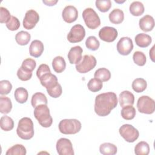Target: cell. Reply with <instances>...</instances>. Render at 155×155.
<instances>
[{"label": "cell", "mask_w": 155, "mask_h": 155, "mask_svg": "<svg viewBox=\"0 0 155 155\" xmlns=\"http://www.w3.org/2000/svg\"><path fill=\"white\" fill-rule=\"evenodd\" d=\"M130 12L134 16L142 15L145 10L143 4L140 1H134L130 5Z\"/></svg>", "instance_id": "obj_25"}, {"label": "cell", "mask_w": 155, "mask_h": 155, "mask_svg": "<svg viewBox=\"0 0 155 155\" xmlns=\"http://www.w3.org/2000/svg\"><path fill=\"white\" fill-rule=\"evenodd\" d=\"M16 101L20 104H24L27 102L28 97L27 90L23 87H19L15 90L14 93Z\"/></svg>", "instance_id": "obj_26"}, {"label": "cell", "mask_w": 155, "mask_h": 155, "mask_svg": "<svg viewBox=\"0 0 155 155\" xmlns=\"http://www.w3.org/2000/svg\"><path fill=\"white\" fill-rule=\"evenodd\" d=\"M137 108L141 113L152 114L155 110L154 101L148 96H142L137 100Z\"/></svg>", "instance_id": "obj_6"}, {"label": "cell", "mask_w": 155, "mask_h": 155, "mask_svg": "<svg viewBox=\"0 0 155 155\" xmlns=\"http://www.w3.org/2000/svg\"><path fill=\"white\" fill-rule=\"evenodd\" d=\"M140 28L145 32L151 31L154 27V19L153 16L147 15L140 19L139 21Z\"/></svg>", "instance_id": "obj_16"}, {"label": "cell", "mask_w": 155, "mask_h": 155, "mask_svg": "<svg viewBox=\"0 0 155 155\" xmlns=\"http://www.w3.org/2000/svg\"><path fill=\"white\" fill-rule=\"evenodd\" d=\"M34 116L39 124L43 127L48 128L53 123V119L50 113V110L47 105H39L35 108Z\"/></svg>", "instance_id": "obj_3"}, {"label": "cell", "mask_w": 155, "mask_h": 155, "mask_svg": "<svg viewBox=\"0 0 155 155\" xmlns=\"http://www.w3.org/2000/svg\"><path fill=\"white\" fill-rule=\"evenodd\" d=\"M96 8L101 12H108L111 7L110 0H97L95 2Z\"/></svg>", "instance_id": "obj_37"}, {"label": "cell", "mask_w": 155, "mask_h": 155, "mask_svg": "<svg viewBox=\"0 0 155 155\" xmlns=\"http://www.w3.org/2000/svg\"><path fill=\"white\" fill-rule=\"evenodd\" d=\"M12 16L10 15V12L5 7H0V22L1 23H7L10 19Z\"/></svg>", "instance_id": "obj_42"}, {"label": "cell", "mask_w": 155, "mask_h": 155, "mask_svg": "<svg viewBox=\"0 0 155 155\" xmlns=\"http://www.w3.org/2000/svg\"><path fill=\"white\" fill-rule=\"evenodd\" d=\"M56 145L57 152L59 155H73L74 154L72 143L68 139H59Z\"/></svg>", "instance_id": "obj_10"}, {"label": "cell", "mask_w": 155, "mask_h": 155, "mask_svg": "<svg viewBox=\"0 0 155 155\" xmlns=\"http://www.w3.org/2000/svg\"><path fill=\"white\" fill-rule=\"evenodd\" d=\"M119 102L122 107L127 105H133L134 102V96L128 90L123 91L119 96Z\"/></svg>", "instance_id": "obj_18"}, {"label": "cell", "mask_w": 155, "mask_h": 155, "mask_svg": "<svg viewBox=\"0 0 155 155\" xmlns=\"http://www.w3.org/2000/svg\"><path fill=\"white\" fill-rule=\"evenodd\" d=\"M43 3H44L45 5H48V6H53V5H54L57 2H58V1L56 0V1H54V0H51V1H42Z\"/></svg>", "instance_id": "obj_45"}, {"label": "cell", "mask_w": 155, "mask_h": 155, "mask_svg": "<svg viewBox=\"0 0 155 155\" xmlns=\"http://www.w3.org/2000/svg\"><path fill=\"white\" fill-rule=\"evenodd\" d=\"M62 16L66 22L72 23L74 22L78 17V10L74 6L67 5L62 10Z\"/></svg>", "instance_id": "obj_14"}, {"label": "cell", "mask_w": 155, "mask_h": 155, "mask_svg": "<svg viewBox=\"0 0 155 155\" xmlns=\"http://www.w3.org/2000/svg\"><path fill=\"white\" fill-rule=\"evenodd\" d=\"M48 101L46 96L41 92H36L33 94L31 99V104L33 107L35 108L39 105H47Z\"/></svg>", "instance_id": "obj_23"}, {"label": "cell", "mask_w": 155, "mask_h": 155, "mask_svg": "<svg viewBox=\"0 0 155 155\" xmlns=\"http://www.w3.org/2000/svg\"><path fill=\"white\" fill-rule=\"evenodd\" d=\"M99 151L104 155H114L117 151V147L108 142L102 143L99 147Z\"/></svg>", "instance_id": "obj_21"}, {"label": "cell", "mask_w": 155, "mask_h": 155, "mask_svg": "<svg viewBox=\"0 0 155 155\" xmlns=\"http://www.w3.org/2000/svg\"><path fill=\"white\" fill-rule=\"evenodd\" d=\"M120 136L128 142H134L139 136V131L132 125L124 124L119 130Z\"/></svg>", "instance_id": "obj_8"}, {"label": "cell", "mask_w": 155, "mask_h": 155, "mask_svg": "<svg viewBox=\"0 0 155 155\" xmlns=\"http://www.w3.org/2000/svg\"><path fill=\"white\" fill-rule=\"evenodd\" d=\"M16 133L24 140H29L34 136V127L32 120L27 117L21 119L18 122Z\"/></svg>", "instance_id": "obj_2"}, {"label": "cell", "mask_w": 155, "mask_h": 155, "mask_svg": "<svg viewBox=\"0 0 155 155\" xmlns=\"http://www.w3.org/2000/svg\"><path fill=\"white\" fill-rule=\"evenodd\" d=\"M83 50L81 47L76 45L70 48L68 53V59L71 64H77L82 59Z\"/></svg>", "instance_id": "obj_15"}, {"label": "cell", "mask_w": 155, "mask_h": 155, "mask_svg": "<svg viewBox=\"0 0 155 155\" xmlns=\"http://www.w3.org/2000/svg\"><path fill=\"white\" fill-rule=\"evenodd\" d=\"M31 35L29 33L25 31H21L16 33L15 40L20 45H25L30 42Z\"/></svg>", "instance_id": "obj_27"}, {"label": "cell", "mask_w": 155, "mask_h": 155, "mask_svg": "<svg viewBox=\"0 0 155 155\" xmlns=\"http://www.w3.org/2000/svg\"><path fill=\"white\" fill-rule=\"evenodd\" d=\"M12 89V85L10 81L7 80H2L0 81V94H7Z\"/></svg>", "instance_id": "obj_39"}, {"label": "cell", "mask_w": 155, "mask_h": 155, "mask_svg": "<svg viewBox=\"0 0 155 155\" xmlns=\"http://www.w3.org/2000/svg\"><path fill=\"white\" fill-rule=\"evenodd\" d=\"M39 15L36 11L30 9L25 13L23 19V27L27 30L33 29L39 22Z\"/></svg>", "instance_id": "obj_11"}, {"label": "cell", "mask_w": 155, "mask_h": 155, "mask_svg": "<svg viewBox=\"0 0 155 155\" xmlns=\"http://www.w3.org/2000/svg\"><path fill=\"white\" fill-rule=\"evenodd\" d=\"M102 82L95 78L91 79L87 84L88 90L92 92H97L100 91L102 89Z\"/></svg>", "instance_id": "obj_34"}, {"label": "cell", "mask_w": 155, "mask_h": 155, "mask_svg": "<svg viewBox=\"0 0 155 155\" xmlns=\"http://www.w3.org/2000/svg\"><path fill=\"white\" fill-rule=\"evenodd\" d=\"M154 45H153L151 49L150 50V57L153 62H154Z\"/></svg>", "instance_id": "obj_46"}, {"label": "cell", "mask_w": 155, "mask_h": 155, "mask_svg": "<svg viewBox=\"0 0 155 155\" xmlns=\"http://www.w3.org/2000/svg\"><path fill=\"white\" fill-rule=\"evenodd\" d=\"M150 146L144 141L139 142L134 147V153L136 155H148L150 153Z\"/></svg>", "instance_id": "obj_32"}, {"label": "cell", "mask_w": 155, "mask_h": 155, "mask_svg": "<svg viewBox=\"0 0 155 155\" xmlns=\"http://www.w3.org/2000/svg\"><path fill=\"white\" fill-rule=\"evenodd\" d=\"M85 45L87 48L90 50H97L100 45V42L98 39L94 36H90L87 38L85 41Z\"/></svg>", "instance_id": "obj_35"}, {"label": "cell", "mask_w": 155, "mask_h": 155, "mask_svg": "<svg viewBox=\"0 0 155 155\" xmlns=\"http://www.w3.org/2000/svg\"><path fill=\"white\" fill-rule=\"evenodd\" d=\"M82 127L81 123L76 119H65L60 121L58 128L64 134H74L78 133Z\"/></svg>", "instance_id": "obj_4"}, {"label": "cell", "mask_w": 155, "mask_h": 155, "mask_svg": "<svg viewBox=\"0 0 155 155\" xmlns=\"http://www.w3.org/2000/svg\"><path fill=\"white\" fill-rule=\"evenodd\" d=\"M44 50L43 43L39 40H33L29 47L30 54L35 58L41 56Z\"/></svg>", "instance_id": "obj_17"}, {"label": "cell", "mask_w": 155, "mask_h": 155, "mask_svg": "<svg viewBox=\"0 0 155 155\" xmlns=\"http://www.w3.org/2000/svg\"><path fill=\"white\" fill-rule=\"evenodd\" d=\"M118 33L117 30L112 27L105 26L102 27L99 31V37L105 42H113L117 37Z\"/></svg>", "instance_id": "obj_13"}, {"label": "cell", "mask_w": 155, "mask_h": 155, "mask_svg": "<svg viewBox=\"0 0 155 155\" xmlns=\"http://www.w3.org/2000/svg\"><path fill=\"white\" fill-rule=\"evenodd\" d=\"M17 76L18 78L22 81H27L31 79L32 76V72H29L24 70L22 67H20L17 71Z\"/></svg>", "instance_id": "obj_43"}, {"label": "cell", "mask_w": 155, "mask_h": 155, "mask_svg": "<svg viewBox=\"0 0 155 155\" xmlns=\"http://www.w3.org/2000/svg\"><path fill=\"white\" fill-rule=\"evenodd\" d=\"M27 153L26 148L21 144H16L8 149L6 155H25Z\"/></svg>", "instance_id": "obj_33"}, {"label": "cell", "mask_w": 155, "mask_h": 155, "mask_svg": "<svg viewBox=\"0 0 155 155\" xmlns=\"http://www.w3.org/2000/svg\"><path fill=\"white\" fill-rule=\"evenodd\" d=\"M36 61L31 58H27L24 59L22 63L21 67L24 70L29 72H32L36 68Z\"/></svg>", "instance_id": "obj_38"}, {"label": "cell", "mask_w": 155, "mask_h": 155, "mask_svg": "<svg viewBox=\"0 0 155 155\" xmlns=\"http://www.w3.org/2000/svg\"><path fill=\"white\" fill-rule=\"evenodd\" d=\"M94 111L99 116H107L117 105V98L114 92H107L96 96Z\"/></svg>", "instance_id": "obj_1"}, {"label": "cell", "mask_w": 155, "mask_h": 155, "mask_svg": "<svg viewBox=\"0 0 155 155\" xmlns=\"http://www.w3.org/2000/svg\"><path fill=\"white\" fill-rule=\"evenodd\" d=\"M132 88L136 93H142L147 87V81L143 78H136L132 82Z\"/></svg>", "instance_id": "obj_30"}, {"label": "cell", "mask_w": 155, "mask_h": 155, "mask_svg": "<svg viewBox=\"0 0 155 155\" xmlns=\"http://www.w3.org/2000/svg\"><path fill=\"white\" fill-rule=\"evenodd\" d=\"M82 18L88 28L94 30L101 25V19L97 13L91 8H87L82 12Z\"/></svg>", "instance_id": "obj_5"}, {"label": "cell", "mask_w": 155, "mask_h": 155, "mask_svg": "<svg viewBox=\"0 0 155 155\" xmlns=\"http://www.w3.org/2000/svg\"><path fill=\"white\" fill-rule=\"evenodd\" d=\"M47 91L48 94L51 97H52L53 98H58L62 94V87L60 85V84L58 83L54 87H53L48 90H47Z\"/></svg>", "instance_id": "obj_40"}, {"label": "cell", "mask_w": 155, "mask_h": 155, "mask_svg": "<svg viewBox=\"0 0 155 155\" xmlns=\"http://www.w3.org/2000/svg\"><path fill=\"white\" fill-rule=\"evenodd\" d=\"M121 116L125 120H131L135 116L136 114V109L133 105H127L122 107L120 111Z\"/></svg>", "instance_id": "obj_28"}, {"label": "cell", "mask_w": 155, "mask_h": 155, "mask_svg": "<svg viewBox=\"0 0 155 155\" xmlns=\"http://www.w3.org/2000/svg\"><path fill=\"white\" fill-rule=\"evenodd\" d=\"M134 39L136 45L142 48L147 47L152 42L151 37L150 35L143 33L137 34L135 36Z\"/></svg>", "instance_id": "obj_19"}, {"label": "cell", "mask_w": 155, "mask_h": 155, "mask_svg": "<svg viewBox=\"0 0 155 155\" xmlns=\"http://www.w3.org/2000/svg\"><path fill=\"white\" fill-rule=\"evenodd\" d=\"M12 108V103L8 97L1 96L0 97V111L2 114L9 113Z\"/></svg>", "instance_id": "obj_24"}, {"label": "cell", "mask_w": 155, "mask_h": 155, "mask_svg": "<svg viewBox=\"0 0 155 155\" xmlns=\"http://www.w3.org/2000/svg\"><path fill=\"white\" fill-rule=\"evenodd\" d=\"M108 18L111 23L119 24L124 21V14L122 10L119 8H114L110 13Z\"/></svg>", "instance_id": "obj_20"}, {"label": "cell", "mask_w": 155, "mask_h": 155, "mask_svg": "<svg viewBox=\"0 0 155 155\" xmlns=\"http://www.w3.org/2000/svg\"><path fill=\"white\" fill-rule=\"evenodd\" d=\"M94 76L102 82H107L111 78V73L110 70L106 68H100L96 70Z\"/></svg>", "instance_id": "obj_29"}, {"label": "cell", "mask_w": 155, "mask_h": 155, "mask_svg": "<svg viewBox=\"0 0 155 155\" xmlns=\"http://www.w3.org/2000/svg\"><path fill=\"white\" fill-rule=\"evenodd\" d=\"M96 65V59L93 55L85 54L76 64V69L80 73H86L93 70Z\"/></svg>", "instance_id": "obj_7"}, {"label": "cell", "mask_w": 155, "mask_h": 155, "mask_svg": "<svg viewBox=\"0 0 155 155\" xmlns=\"http://www.w3.org/2000/svg\"><path fill=\"white\" fill-rule=\"evenodd\" d=\"M0 126L1 129L5 131H10L14 127V121L8 116H3L0 119Z\"/></svg>", "instance_id": "obj_31"}, {"label": "cell", "mask_w": 155, "mask_h": 155, "mask_svg": "<svg viewBox=\"0 0 155 155\" xmlns=\"http://www.w3.org/2000/svg\"><path fill=\"white\" fill-rule=\"evenodd\" d=\"M85 36L84 27L81 24H76L73 26L67 35V40L71 43L79 42L83 40Z\"/></svg>", "instance_id": "obj_9"}, {"label": "cell", "mask_w": 155, "mask_h": 155, "mask_svg": "<svg viewBox=\"0 0 155 155\" xmlns=\"http://www.w3.org/2000/svg\"><path fill=\"white\" fill-rule=\"evenodd\" d=\"M6 27L11 31L17 30L20 27V22L16 17L12 16L10 19L6 24Z\"/></svg>", "instance_id": "obj_41"}, {"label": "cell", "mask_w": 155, "mask_h": 155, "mask_svg": "<svg viewBox=\"0 0 155 155\" xmlns=\"http://www.w3.org/2000/svg\"><path fill=\"white\" fill-rule=\"evenodd\" d=\"M52 67L54 71L58 73L64 71L66 67V62L64 58L61 56L55 57L52 61Z\"/></svg>", "instance_id": "obj_22"}, {"label": "cell", "mask_w": 155, "mask_h": 155, "mask_svg": "<svg viewBox=\"0 0 155 155\" xmlns=\"http://www.w3.org/2000/svg\"><path fill=\"white\" fill-rule=\"evenodd\" d=\"M50 72H51V71H50V67H48V65L45 64H42L39 66V67L36 71V76L39 79L44 74L48 73H50Z\"/></svg>", "instance_id": "obj_44"}, {"label": "cell", "mask_w": 155, "mask_h": 155, "mask_svg": "<svg viewBox=\"0 0 155 155\" xmlns=\"http://www.w3.org/2000/svg\"><path fill=\"white\" fill-rule=\"evenodd\" d=\"M133 59L134 62L139 66H143L147 62L145 54L140 51H136L133 53Z\"/></svg>", "instance_id": "obj_36"}, {"label": "cell", "mask_w": 155, "mask_h": 155, "mask_svg": "<svg viewBox=\"0 0 155 155\" xmlns=\"http://www.w3.org/2000/svg\"><path fill=\"white\" fill-rule=\"evenodd\" d=\"M133 48V43L129 37H122L117 43V50L122 55H128Z\"/></svg>", "instance_id": "obj_12"}]
</instances>
